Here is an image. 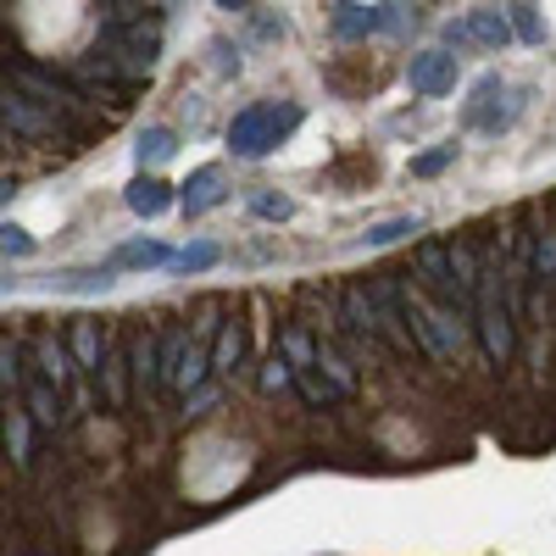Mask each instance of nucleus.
I'll use <instances>...</instances> for the list:
<instances>
[{
	"label": "nucleus",
	"instance_id": "obj_1",
	"mask_svg": "<svg viewBox=\"0 0 556 556\" xmlns=\"http://www.w3.org/2000/svg\"><path fill=\"white\" fill-rule=\"evenodd\" d=\"M295 123H301L295 106H251V112L235 123V134H228V139H235V151H240V156H262V151H273Z\"/></svg>",
	"mask_w": 556,
	"mask_h": 556
},
{
	"label": "nucleus",
	"instance_id": "obj_2",
	"mask_svg": "<svg viewBox=\"0 0 556 556\" xmlns=\"http://www.w3.org/2000/svg\"><path fill=\"white\" fill-rule=\"evenodd\" d=\"M456 84V56L445 51H424V56H412V89L417 96H440V89Z\"/></svg>",
	"mask_w": 556,
	"mask_h": 556
},
{
	"label": "nucleus",
	"instance_id": "obj_3",
	"mask_svg": "<svg viewBox=\"0 0 556 556\" xmlns=\"http://www.w3.org/2000/svg\"><path fill=\"white\" fill-rule=\"evenodd\" d=\"M390 12L395 7H334V28L345 39H362V34H374V28H390L395 23Z\"/></svg>",
	"mask_w": 556,
	"mask_h": 556
},
{
	"label": "nucleus",
	"instance_id": "obj_4",
	"mask_svg": "<svg viewBox=\"0 0 556 556\" xmlns=\"http://www.w3.org/2000/svg\"><path fill=\"white\" fill-rule=\"evenodd\" d=\"M128 206H134L139 217H156V212L167 206V184H156V178H134V184H128Z\"/></svg>",
	"mask_w": 556,
	"mask_h": 556
},
{
	"label": "nucleus",
	"instance_id": "obj_5",
	"mask_svg": "<svg viewBox=\"0 0 556 556\" xmlns=\"http://www.w3.org/2000/svg\"><path fill=\"white\" fill-rule=\"evenodd\" d=\"M468 39H484V45H506V39H513V23H506L501 12H473V17H468Z\"/></svg>",
	"mask_w": 556,
	"mask_h": 556
},
{
	"label": "nucleus",
	"instance_id": "obj_6",
	"mask_svg": "<svg viewBox=\"0 0 556 556\" xmlns=\"http://www.w3.org/2000/svg\"><path fill=\"white\" fill-rule=\"evenodd\" d=\"M39 374L51 379L56 390H67V351L56 340H39Z\"/></svg>",
	"mask_w": 556,
	"mask_h": 556
},
{
	"label": "nucleus",
	"instance_id": "obj_7",
	"mask_svg": "<svg viewBox=\"0 0 556 556\" xmlns=\"http://www.w3.org/2000/svg\"><path fill=\"white\" fill-rule=\"evenodd\" d=\"M162 262H167L162 245H123V251L112 256V267H162Z\"/></svg>",
	"mask_w": 556,
	"mask_h": 556
},
{
	"label": "nucleus",
	"instance_id": "obj_8",
	"mask_svg": "<svg viewBox=\"0 0 556 556\" xmlns=\"http://www.w3.org/2000/svg\"><path fill=\"white\" fill-rule=\"evenodd\" d=\"M184 190H190V195H184V201H190V212L212 206V201H217V173H212V167H201L190 184H184Z\"/></svg>",
	"mask_w": 556,
	"mask_h": 556
},
{
	"label": "nucleus",
	"instance_id": "obj_9",
	"mask_svg": "<svg viewBox=\"0 0 556 556\" xmlns=\"http://www.w3.org/2000/svg\"><path fill=\"white\" fill-rule=\"evenodd\" d=\"M7 445H12L17 462H28V412H23V406L7 412Z\"/></svg>",
	"mask_w": 556,
	"mask_h": 556
},
{
	"label": "nucleus",
	"instance_id": "obj_10",
	"mask_svg": "<svg viewBox=\"0 0 556 556\" xmlns=\"http://www.w3.org/2000/svg\"><path fill=\"white\" fill-rule=\"evenodd\" d=\"M162 156H173V134L167 128H146L139 134V162H162Z\"/></svg>",
	"mask_w": 556,
	"mask_h": 556
},
{
	"label": "nucleus",
	"instance_id": "obj_11",
	"mask_svg": "<svg viewBox=\"0 0 556 556\" xmlns=\"http://www.w3.org/2000/svg\"><path fill=\"white\" fill-rule=\"evenodd\" d=\"M401 235H417V217H395V223H379L374 235H367V245H395Z\"/></svg>",
	"mask_w": 556,
	"mask_h": 556
},
{
	"label": "nucleus",
	"instance_id": "obj_12",
	"mask_svg": "<svg viewBox=\"0 0 556 556\" xmlns=\"http://www.w3.org/2000/svg\"><path fill=\"white\" fill-rule=\"evenodd\" d=\"M0 251H12V256H34V240L23 235V228H12V223H0Z\"/></svg>",
	"mask_w": 556,
	"mask_h": 556
},
{
	"label": "nucleus",
	"instance_id": "obj_13",
	"mask_svg": "<svg viewBox=\"0 0 556 556\" xmlns=\"http://www.w3.org/2000/svg\"><path fill=\"white\" fill-rule=\"evenodd\" d=\"M212 256H217L212 245H190V251L178 256V267H184V273H201V267H212Z\"/></svg>",
	"mask_w": 556,
	"mask_h": 556
},
{
	"label": "nucleus",
	"instance_id": "obj_14",
	"mask_svg": "<svg viewBox=\"0 0 556 556\" xmlns=\"http://www.w3.org/2000/svg\"><path fill=\"white\" fill-rule=\"evenodd\" d=\"M73 345H78V362L84 367L96 362V329H89V323H78V329H73Z\"/></svg>",
	"mask_w": 556,
	"mask_h": 556
},
{
	"label": "nucleus",
	"instance_id": "obj_15",
	"mask_svg": "<svg viewBox=\"0 0 556 556\" xmlns=\"http://www.w3.org/2000/svg\"><path fill=\"white\" fill-rule=\"evenodd\" d=\"M518 34H523V39H545V34H540V17H534V7H518Z\"/></svg>",
	"mask_w": 556,
	"mask_h": 556
},
{
	"label": "nucleus",
	"instance_id": "obj_16",
	"mask_svg": "<svg viewBox=\"0 0 556 556\" xmlns=\"http://www.w3.org/2000/svg\"><path fill=\"white\" fill-rule=\"evenodd\" d=\"M456 156V146H445V151H434V156H424V162H417V173H440L445 162Z\"/></svg>",
	"mask_w": 556,
	"mask_h": 556
},
{
	"label": "nucleus",
	"instance_id": "obj_17",
	"mask_svg": "<svg viewBox=\"0 0 556 556\" xmlns=\"http://www.w3.org/2000/svg\"><path fill=\"white\" fill-rule=\"evenodd\" d=\"M235 351H240V334H223V351H217V367H223L228 356H235Z\"/></svg>",
	"mask_w": 556,
	"mask_h": 556
},
{
	"label": "nucleus",
	"instance_id": "obj_18",
	"mask_svg": "<svg viewBox=\"0 0 556 556\" xmlns=\"http://www.w3.org/2000/svg\"><path fill=\"white\" fill-rule=\"evenodd\" d=\"M256 212H267V217H285V212H290V201H256Z\"/></svg>",
	"mask_w": 556,
	"mask_h": 556
},
{
	"label": "nucleus",
	"instance_id": "obj_19",
	"mask_svg": "<svg viewBox=\"0 0 556 556\" xmlns=\"http://www.w3.org/2000/svg\"><path fill=\"white\" fill-rule=\"evenodd\" d=\"M7 201H12V190H7V184H0V206H7Z\"/></svg>",
	"mask_w": 556,
	"mask_h": 556
},
{
	"label": "nucleus",
	"instance_id": "obj_20",
	"mask_svg": "<svg viewBox=\"0 0 556 556\" xmlns=\"http://www.w3.org/2000/svg\"><path fill=\"white\" fill-rule=\"evenodd\" d=\"M217 7H240V0H217Z\"/></svg>",
	"mask_w": 556,
	"mask_h": 556
}]
</instances>
